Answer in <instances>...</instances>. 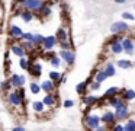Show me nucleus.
<instances>
[{
	"label": "nucleus",
	"instance_id": "cd10ccee",
	"mask_svg": "<svg viewBox=\"0 0 135 131\" xmlns=\"http://www.w3.org/2000/svg\"><path fill=\"white\" fill-rule=\"evenodd\" d=\"M123 131H135V119L134 118H129L123 124Z\"/></svg>",
	"mask_w": 135,
	"mask_h": 131
},
{
	"label": "nucleus",
	"instance_id": "e433bc0d",
	"mask_svg": "<svg viewBox=\"0 0 135 131\" xmlns=\"http://www.w3.org/2000/svg\"><path fill=\"white\" fill-rule=\"evenodd\" d=\"M21 45L23 47V49H25V51H32V49L35 48V45H33L32 42H28V41H22V42H21Z\"/></svg>",
	"mask_w": 135,
	"mask_h": 131
},
{
	"label": "nucleus",
	"instance_id": "79ce46f5",
	"mask_svg": "<svg viewBox=\"0 0 135 131\" xmlns=\"http://www.w3.org/2000/svg\"><path fill=\"white\" fill-rule=\"evenodd\" d=\"M12 131H26V130H25V127H22V125H18V127H13Z\"/></svg>",
	"mask_w": 135,
	"mask_h": 131
},
{
	"label": "nucleus",
	"instance_id": "9d476101",
	"mask_svg": "<svg viewBox=\"0 0 135 131\" xmlns=\"http://www.w3.org/2000/svg\"><path fill=\"white\" fill-rule=\"evenodd\" d=\"M119 96L125 102H134L135 101V90L134 89H126V87H120Z\"/></svg>",
	"mask_w": 135,
	"mask_h": 131
},
{
	"label": "nucleus",
	"instance_id": "39448f33",
	"mask_svg": "<svg viewBox=\"0 0 135 131\" xmlns=\"http://www.w3.org/2000/svg\"><path fill=\"white\" fill-rule=\"evenodd\" d=\"M115 115H116L118 122L128 121L129 116H131V109H129L128 103L123 105V106H120V108H118V109H115Z\"/></svg>",
	"mask_w": 135,
	"mask_h": 131
},
{
	"label": "nucleus",
	"instance_id": "aec40b11",
	"mask_svg": "<svg viewBox=\"0 0 135 131\" xmlns=\"http://www.w3.org/2000/svg\"><path fill=\"white\" fill-rule=\"evenodd\" d=\"M10 51H12L16 57H19V58L25 57V54H26V51L23 49V47H22L21 44H12V45H10Z\"/></svg>",
	"mask_w": 135,
	"mask_h": 131
},
{
	"label": "nucleus",
	"instance_id": "ddd939ff",
	"mask_svg": "<svg viewBox=\"0 0 135 131\" xmlns=\"http://www.w3.org/2000/svg\"><path fill=\"white\" fill-rule=\"evenodd\" d=\"M57 44H58V41H57L55 35H50V37H45V41H44V44H42V48H44L45 51H51Z\"/></svg>",
	"mask_w": 135,
	"mask_h": 131
},
{
	"label": "nucleus",
	"instance_id": "72a5a7b5",
	"mask_svg": "<svg viewBox=\"0 0 135 131\" xmlns=\"http://www.w3.org/2000/svg\"><path fill=\"white\" fill-rule=\"evenodd\" d=\"M19 67H21L22 70H28L29 69V60H26L25 57L19 58Z\"/></svg>",
	"mask_w": 135,
	"mask_h": 131
},
{
	"label": "nucleus",
	"instance_id": "5701e85b",
	"mask_svg": "<svg viewBox=\"0 0 135 131\" xmlns=\"http://www.w3.org/2000/svg\"><path fill=\"white\" fill-rule=\"evenodd\" d=\"M87 90H89V83H87V80L80 82V83L76 86V93H77V95H80V96H84Z\"/></svg>",
	"mask_w": 135,
	"mask_h": 131
},
{
	"label": "nucleus",
	"instance_id": "473e14b6",
	"mask_svg": "<svg viewBox=\"0 0 135 131\" xmlns=\"http://www.w3.org/2000/svg\"><path fill=\"white\" fill-rule=\"evenodd\" d=\"M39 15H41L42 17H48L51 15V6H48L47 3H45V6L41 9V12H39Z\"/></svg>",
	"mask_w": 135,
	"mask_h": 131
},
{
	"label": "nucleus",
	"instance_id": "0eeeda50",
	"mask_svg": "<svg viewBox=\"0 0 135 131\" xmlns=\"http://www.w3.org/2000/svg\"><path fill=\"white\" fill-rule=\"evenodd\" d=\"M9 80H10V83H12V86L15 87V89H21V87H23L25 83H26V79H25L23 74H12Z\"/></svg>",
	"mask_w": 135,
	"mask_h": 131
},
{
	"label": "nucleus",
	"instance_id": "49530a36",
	"mask_svg": "<svg viewBox=\"0 0 135 131\" xmlns=\"http://www.w3.org/2000/svg\"><path fill=\"white\" fill-rule=\"evenodd\" d=\"M134 9H135V4H134Z\"/></svg>",
	"mask_w": 135,
	"mask_h": 131
},
{
	"label": "nucleus",
	"instance_id": "6ab92c4d",
	"mask_svg": "<svg viewBox=\"0 0 135 131\" xmlns=\"http://www.w3.org/2000/svg\"><path fill=\"white\" fill-rule=\"evenodd\" d=\"M18 16L21 17L23 22H26V23H29V22H32L33 20V13L32 12H29V10H25V9H22V10H19L18 12Z\"/></svg>",
	"mask_w": 135,
	"mask_h": 131
},
{
	"label": "nucleus",
	"instance_id": "bb28decb",
	"mask_svg": "<svg viewBox=\"0 0 135 131\" xmlns=\"http://www.w3.org/2000/svg\"><path fill=\"white\" fill-rule=\"evenodd\" d=\"M48 76H50V80H52L54 83H60V80H61V77H62V74L60 71H57V70H52V71H50L48 73Z\"/></svg>",
	"mask_w": 135,
	"mask_h": 131
},
{
	"label": "nucleus",
	"instance_id": "37998d69",
	"mask_svg": "<svg viewBox=\"0 0 135 131\" xmlns=\"http://www.w3.org/2000/svg\"><path fill=\"white\" fill-rule=\"evenodd\" d=\"M113 2L116 3V4H123V3H126L128 0H113Z\"/></svg>",
	"mask_w": 135,
	"mask_h": 131
},
{
	"label": "nucleus",
	"instance_id": "1a4fd4ad",
	"mask_svg": "<svg viewBox=\"0 0 135 131\" xmlns=\"http://www.w3.org/2000/svg\"><path fill=\"white\" fill-rule=\"evenodd\" d=\"M122 47H123V52H126L128 55H132L135 52V44H134V41L128 37H123Z\"/></svg>",
	"mask_w": 135,
	"mask_h": 131
},
{
	"label": "nucleus",
	"instance_id": "c756f323",
	"mask_svg": "<svg viewBox=\"0 0 135 131\" xmlns=\"http://www.w3.org/2000/svg\"><path fill=\"white\" fill-rule=\"evenodd\" d=\"M29 90H31V93H32V95H38L39 92H42L41 84H38L36 82H31V84H29Z\"/></svg>",
	"mask_w": 135,
	"mask_h": 131
},
{
	"label": "nucleus",
	"instance_id": "dca6fc26",
	"mask_svg": "<svg viewBox=\"0 0 135 131\" xmlns=\"http://www.w3.org/2000/svg\"><path fill=\"white\" fill-rule=\"evenodd\" d=\"M108 103H109V106H112L113 109H118V108H120V106H123V105H126L128 102H125L122 98H120V96H115V98L109 99Z\"/></svg>",
	"mask_w": 135,
	"mask_h": 131
},
{
	"label": "nucleus",
	"instance_id": "2f4dec72",
	"mask_svg": "<svg viewBox=\"0 0 135 131\" xmlns=\"http://www.w3.org/2000/svg\"><path fill=\"white\" fill-rule=\"evenodd\" d=\"M44 41H45V37H44V35L35 34V37H33V44H35V47L42 45V44H44Z\"/></svg>",
	"mask_w": 135,
	"mask_h": 131
},
{
	"label": "nucleus",
	"instance_id": "7ed1b4c3",
	"mask_svg": "<svg viewBox=\"0 0 135 131\" xmlns=\"http://www.w3.org/2000/svg\"><path fill=\"white\" fill-rule=\"evenodd\" d=\"M109 29H110V32L113 35H122V34H125V32L129 31V26L125 20H118V22L112 23Z\"/></svg>",
	"mask_w": 135,
	"mask_h": 131
},
{
	"label": "nucleus",
	"instance_id": "f8f14e48",
	"mask_svg": "<svg viewBox=\"0 0 135 131\" xmlns=\"http://www.w3.org/2000/svg\"><path fill=\"white\" fill-rule=\"evenodd\" d=\"M25 32L22 31L21 26L18 25H9V35L13 38V39H22Z\"/></svg>",
	"mask_w": 135,
	"mask_h": 131
},
{
	"label": "nucleus",
	"instance_id": "c85d7f7f",
	"mask_svg": "<svg viewBox=\"0 0 135 131\" xmlns=\"http://www.w3.org/2000/svg\"><path fill=\"white\" fill-rule=\"evenodd\" d=\"M12 87L13 86H12V83H10V80H4V82L0 83V90H2L3 93H9Z\"/></svg>",
	"mask_w": 135,
	"mask_h": 131
},
{
	"label": "nucleus",
	"instance_id": "9b49d317",
	"mask_svg": "<svg viewBox=\"0 0 135 131\" xmlns=\"http://www.w3.org/2000/svg\"><path fill=\"white\" fill-rule=\"evenodd\" d=\"M42 102H44L45 106L48 108H55L57 102H58V95H54V93H47V95L42 98Z\"/></svg>",
	"mask_w": 135,
	"mask_h": 131
},
{
	"label": "nucleus",
	"instance_id": "a19ab883",
	"mask_svg": "<svg viewBox=\"0 0 135 131\" xmlns=\"http://www.w3.org/2000/svg\"><path fill=\"white\" fill-rule=\"evenodd\" d=\"M108 125H105V124H102V125H100V127H97L96 128V130H94V131H108Z\"/></svg>",
	"mask_w": 135,
	"mask_h": 131
},
{
	"label": "nucleus",
	"instance_id": "58836bf2",
	"mask_svg": "<svg viewBox=\"0 0 135 131\" xmlns=\"http://www.w3.org/2000/svg\"><path fill=\"white\" fill-rule=\"evenodd\" d=\"M62 106H64L65 109H68V108H73V106H74V101H73V99H65V101L62 102Z\"/></svg>",
	"mask_w": 135,
	"mask_h": 131
},
{
	"label": "nucleus",
	"instance_id": "c03bdc74",
	"mask_svg": "<svg viewBox=\"0 0 135 131\" xmlns=\"http://www.w3.org/2000/svg\"><path fill=\"white\" fill-rule=\"evenodd\" d=\"M65 82H67V77L62 74V77H61V80H60V83H65Z\"/></svg>",
	"mask_w": 135,
	"mask_h": 131
},
{
	"label": "nucleus",
	"instance_id": "4468645a",
	"mask_svg": "<svg viewBox=\"0 0 135 131\" xmlns=\"http://www.w3.org/2000/svg\"><path fill=\"white\" fill-rule=\"evenodd\" d=\"M28 71H29L33 77H39V76H41V71H42V66L39 63H32V61H29V69H28Z\"/></svg>",
	"mask_w": 135,
	"mask_h": 131
},
{
	"label": "nucleus",
	"instance_id": "b1692460",
	"mask_svg": "<svg viewBox=\"0 0 135 131\" xmlns=\"http://www.w3.org/2000/svg\"><path fill=\"white\" fill-rule=\"evenodd\" d=\"M32 109H33V112L38 114V115L44 114V111H45L44 102H42V101H35V102H32Z\"/></svg>",
	"mask_w": 135,
	"mask_h": 131
},
{
	"label": "nucleus",
	"instance_id": "f3484780",
	"mask_svg": "<svg viewBox=\"0 0 135 131\" xmlns=\"http://www.w3.org/2000/svg\"><path fill=\"white\" fill-rule=\"evenodd\" d=\"M55 38L58 42H64V41H68V32L64 26H60L55 32Z\"/></svg>",
	"mask_w": 135,
	"mask_h": 131
},
{
	"label": "nucleus",
	"instance_id": "393cba45",
	"mask_svg": "<svg viewBox=\"0 0 135 131\" xmlns=\"http://www.w3.org/2000/svg\"><path fill=\"white\" fill-rule=\"evenodd\" d=\"M116 66L119 67V69H122V70H129V69L134 67V64H132L129 60H118L116 61Z\"/></svg>",
	"mask_w": 135,
	"mask_h": 131
},
{
	"label": "nucleus",
	"instance_id": "423d86ee",
	"mask_svg": "<svg viewBox=\"0 0 135 131\" xmlns=\"http://www.w3.org/2000/svg\"><path fill=\"white\" fill-rule=\"evenodd\" d=\"M58 55L62 61H65V63L68 64V66H73V64L76 63V52H74L73 49H60Z\"/></svg>",
	"mask_w": 135,
	"mask_h": 131
},
{
	"label": "nucleus",
	"instance_id": "412c9836",
	"mask_svg": "<svg viewBox=\"0 0 135 131\" xmlns=\"http://www.w3.org/2000/svg\"><path fill=\"white\" fill-rule=\"evenodd\" d=\"M103 70H105V73L108 74V77H113V76L116 74V67H115V64L112 63V61H106L105 66H103Z\"/></svg>",
	"mask_w": 135,
	"mask_h": 131
},
{
	"label": "nucleus",
	"instance_id": "4be33fe9",
	"mask_svg": "<svg viewBox=\"0 0 135 131\" xmlns=\"http://www.w3.org/2000/svg\"><path fill=\"white\" fill-rule=\"evenodd\" d=\"M91 77H93L96 82H99V83H103L105 80H108V74L105 73V70H103V69L96 70V71L93 73V76H91Z\"/></svg>",
	"mask_w": 135,
	"mask_h": 131
},
{
	"label": "nucleus",
	"instance_id": "7c9ffc66",
	"mask_svg": "<svg viewBox=\"0 0 135 131\" xmlns=\"http://www.w3.org/2000/svg\"><path fill=\"white\" fill-rule=\"evenodd\" d=\"M50 64L54 67V69H58L60 66H61V58H60V55H54V57L50 58Z\"/></svg>",
	"mask_w": 135,
	"mask_h": 131
},
{
	"label": "nucleus",
	"instance_id": "a18cd8bd",
	"mask_svg": "<svg viewBox=\"0 0 135 131\" xmlns=\"http://www.w3.org/2000/svg\"><path fill=\"white\" fill-rule=\"evenodd\" d=\"M134 106H135V101H134Z\"/></svg>",
	"mask_w": 135,
	"mask_h": 131
},
{
	"label": "nucleus",
	"instance_id": "f03ea898",
	"mask_svg": "<svg viewBox=\"0 0 135 131\" xmlns=\"http://www.w3.org/2000/svg\"><path fill=\"white\" fill-rule=\"evenodd\" d=\"M83 124L86 125L89 131H94L97 127L102 125V119H100L99 115L96 114H90V112H86L84 116H83Z\"/></svg>",
	"mask_w": 135,
	"mask_h": 131
},
{
	"label": "nucleus",
	"instance_id": "a211bd4d",
	"mask_svg": "<svg viewBox=\"0 0 135 131\" xmlns=\"http://www.w3.org/2000/svg\"><path fill=\"white\" fill-rule=\"evenodd\" d=\"M119 92H120V89H119L118 86H112V87H109V89L105 92V95H103L102 99H106V101H109V99L115 98V96H119Z\"/></svg>",
	"mask_w": 135,
	"mask_h": 131
},
{
	"label": "nucleus",
	"instance_id": "c9c22d12",
	"mask_svg": "<svg viewBox=\"0 0 135 131\" xmlns=\"http://www.w3.org/2000/svg\"><path fill=\"white\" fill-rule=\"evenodd\" d=\"M58 45H60V49H73V44L70 42V39L64 41V42H58Z\"/></svg>",
	"mask_w": 135,
	"mask_h": 131
},
{
	"label": "nucleus",
	"instance_id": "4c0bfd02",
	"mask_svg": "<svg viewBox=\"0 0 135 131\" xmlns=\"http://www.w3.org/2000/svg\"><path fill=\"white\" fill-rule=\"evenodd\" d=\"M122 19L125 20V22H126V20H131V22H132V20H135V16L131 13V12H123V13H122Z\"/></svg>",
	"mask_w": 135,
	"mask_h": 131
},
{
	"label": "nucleus",
	"instance_id": "ea45409f",
	"mask_svg": "<svg viewBox=\"0 0 135 131\" xmlns=\"http://www.w3.org/2000/svg\"><path fill=\"white\" fill-rule=\"evenodd\" d=\"M110 131H123V124H120V122L115 124L113 127H110Z\"/></svg>",
	"mask_w": 135,
	"mask_h": 131
},
{
	"label": "nucleus",
	"instance_id": "f704fd0d",
	"mask_svg": "<svg viewBox=\"0 0 135 131\" xmlns=\"http://www.w3.org/2000/svg\"><path fill=\"white\" fill-rule=\"evenodd\" d=\"M33 37H35V34H31V32H25L21 41H28V42H32V44H33ZM33 45H35V44H33Z\"/></svg>",
	"mask_w": 135,
	"mask_h": 131
},
{
	"label": "nucleus",
	"instance_id": "6e6552de",
	"mask_svg": "<svg viewBox=\"0 0 135 131\" xmlns=\"http://www.w3.org/2000/svg\"><path fill=\"white\" fill-rule=\"evenodd\" d=\"M81 101L87 108H91V106L99 105V102L102 101V98H99V96H96V95H84L81 98Z\"/></svg>",
	"mask_w": 135,
	"mask_h": 131
},
{
	"label": "nucleus",
	"instance_id": "20e7f679",
	"mask_svg": "<svg viewBox=\"0 0 135 131\" xmlns=\"http://www.w3.org/2000/svg\"><path fill=\"white\" fill-rule=\"evenodd\" d=\"M102 119V124L108 125L109 128L113 127L115 124H118V119H116V115H115V111H105L100 116Z\"/></svg>",
	"mask_w": 135,
	"mask_h": 131
},
{
	"label": "nucleus",
	"instance_id": "2eb2a0df",
	"mask_svg": "<svg viewBox=\"0 0 135 131\" xmlns=\"http://www.w3.org/2000/svg\"><path fill=\"white\" fill-rule=\"evenodd\" d=\"M55 83H54L52 80H50V79H48V80H44L41 83V89H42V92H45V95H47V93H54V90H55Z\"/></svg>",
	"mask_w": 135,
	"mask_h": 131
},
{
	"label": "nucleus",
	"instance_id": "a878e982",
	"mask_svg": "<svg viewBox=\"0 0 135 131\" xmlns=\"http://www.w3.org/2000/svg\"><path fill=\"white\" fill-rule=\"evenodd\" d=\"M87 83H89V90H91V92H96V90H99V89H100V84H102V83H99V82H96L93 77L87 79Z\"/></svg>",
	"mask_w": 135,
	"mask_h": 131
},
{
	"label": "nucleus",
	"instance_id": "f257e3e1",
	"mask_svg": "<svg viewBox=\"0 0 135 131\" xmlns=\"http://www.w3.org/2000/svg\"><path fill=\"white\" fill-rule=\"evenodd\" d=\"M18 6H21L25 10L32 12V13H39L41 9L45 6V2L44 0H19Z\"/></svg>",
	"mask_w": 135,
	"mask_h": 131
}]
</instances>
